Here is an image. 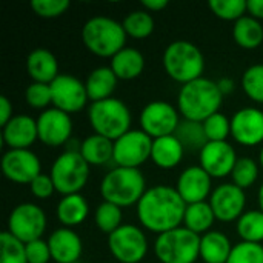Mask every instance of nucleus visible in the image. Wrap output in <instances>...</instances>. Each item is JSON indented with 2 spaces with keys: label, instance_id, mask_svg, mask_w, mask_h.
<instances>
[{
  "label": "nucleus",
  "instance_id": "dca6fc26",
  "mask_svg": "<svg viewBox=\"0 0 263 263\" xmlns=\"http://www.w3.org/2000/svg\"><path fill=\"white\" fill-rule=\"evenodd\" d=\"M210 205L216 214V219L225 223L237 222L247 211L245 190L231 183H222L216 186L210 196Z\"/></svg>",
  "mask_w": 263,
  "mask_h": 263
},
{
  "label": "nucleus",
  "instance_id": "39448f33",
  "mask_svg": "<svg viewBox=\"0 0 263 263\" xmlns=\"http://www.w3.org/2000/svg\"><path fill=\"white\" fill-rule=\"evenodd\" d=\"M163 69L170 79L185 85L203 77L205 57L197 45L188 40H174L163 51Z\"/></svg>",
  "mask_w": 263,
  "mask_h": 263
},
{
  "label": "nucleus",
  "instance_id": "f257e3e1",
  "mask_svg": "<svg viewBox=\"0 0 263 263\" xmlns=\"http://www.w3.org/2000/svg\"><path fill=\"white\" fill-rule=\"evenodd\" d=\"M185 210L186 203L179 196L177 190L170 185H156L148 188L136 205L140 225L157 236L182 227Z\"/></svg>",
  "mask_w": 263,
  "mask_h": 263
},
{
  "label": "nucleus",
  "instance_id": "a19ab883",
  "mask_svg": "<svg viewBox=\"0 0 263 263\" xmlns=\"http://www.w3.org/2000/svg\"><path fill=\"white\" fill-rule=\"evenodd\" d=\"M228 263H263V245L240 240L233 247Z\"/></svg>",
  "mask_w": 263,
  "mask_h": 263
},
{
  "label": "nucleus",
  "instance_id": "7c9ffc66",
  "mask_svg": "<svg viewBox=\"0 0 263 263\" xmlns=\"http://www.w3.org/2000/svg\"><path fill=\"white\" fill-rule=\"evenodd\" d=\"M236 230L242 242L262 243L263 242V211L247 210L236 222Z\"/></svg>",
  "mask_w": 263,
  "mask_h": 263
},
{
  "label": "nucleus",
  "instance_id": "b1692460",
  "mask_svg": "<svg viewBox=\"0 0 263 263\" xmlns=\"http://www.w3.org/2000/svg\"><path fill=\"white\" fill-rule=\"evenodd\" d=\"M89 214V203L88 200L79 194L62 196L55 206V216L62 227L65 228H76L82 225Z\"/></svg>",
  "mask_w": 263,
  "mask_h": 263
},
{
  "label": "nucleus",
  "instance_id": "bb28decb",
  "mask_svg": "<svg viewBox=\"0 0 263 263\" xmlns=\"http://www.w3.org/2000/svg\"><path fill=\"white\" fill-rule=\"evenodd\" d=\"M109 68L119 80H134L145 69V55L133 46H125L111 57Z\"/></svg>",
  "mask_w": 263,
  "mask_h": 263
},
{
  "label": "nucleus",
  "instance_id": "a211bd4d",
  "mask_svg": "<svg viewBox=\"0 0 263 263\" xmlns=\"http://www.w3.org/2000/svg\"><path fill=\"white\" fill-rule=\"evenodd\" d=\"M231 137L243 146L263 145V111L245 106L231 117Z\"/></svg>",
  "mask_w": 263,
  "mask_h": 263
},
{
  "label": "nucleus",
  "instance_id": "2f4dec72",
  "mask_svg": "<svg viewBox=\"0 0 263 263\" xmlns=\"http://www.w3.org/2000/svg\"><path fill=\"white\" fill-rule=\"evenodd\" d=\"M122 25L126 35L136 40L148 39L154 31V18L146 9H134L128 12Z\"/></svg>",
  "mask_w": 263,
  "mask_h": 263
},
{
  "label": "nucleus",
  "instance_id": "aec40b11",
  "mask_svg": "<svg viewBox=\"0 0 263 263\" xmlns=\"http://www.w3.org/2000/svg\"><path fill=\"white\" fill-rule=\"evenodd\" d=\"M35 140H39L37 119L28 114H17L2 126V142L9 149H29Z\"/></svg>",
  "mask_w": 263,
  "mask_h": 263
},
{
  "label": "nucleus",
  "instance_id": "9d476101",
  "mask_svg": "<svg viewBox=\"0 0 263 263\" xmlns=\"http://www.w3.org/2000/svg\"><path fill=\"white\" fill-rule=\"evenodd\" d=\"M48 227V219L42 206L32 202H23L12 208L8 217L6 231L23 243L42 239Z\"/></svg>",
  "mask_w": 263,
  "mask_h": 263
},
{
  "label": "nucleus",
  "instance_id": "0eeeda50",
  "mask_svg": "<svg viewBox=\"0 0 263 263\" xmlns=\"http://www.w3.org/2000/svg\"><path fill=\"white\" fill-rule=\"evenodd\" d=\"M91 166L80 156L79 149H66L55 157L49 176L55 191L62 196L79 194L88 183Z\"/></svg>",
  "mask_w": 263,
  "mask_h": 263
},
{
  "label": "nucleus",
  "instance_id": "f3484780",
  "mask_svg": "<svg viewBox=\"0 0 263 263\" xmlns=\"http://www.w3.org/2000/svg\"><path fill=\"white\" fill-rule=\"evenodd\" d=\"M237 160V153L228 140L208 142L199 153V165L213 179H223L231 176Z\"/></svg>",
  "mask_w": 263,
  "mask_h": 263
},
{
  "label": "nucleus",
  "instance_id": "37998d69",
  "mask_svg": "<svg viewBox=\"0 0 263 263\" xmlns=\"http://www.w3.org/2000/svg\"><path fill=\"white\" fill-rule=\"evenodd\" d=\"M25 248H26L28 263H48L49 260H52L48 240L37 239V240L25 243Z\"/></svg>",
  "mask_w": 263,
  "mask_h": 263
},
{
  "label": "nucleus",
  "instance_id": "c756f323",
  "mask_svg": "<svg viewBox=\"0 0 263 263\" xmlns=\"http://www.w3.org/2000/svg\"><path fill=\"white\" fill-rule=\"evenodd\" d=\"M233 37L240 48L256 49L263 43V25L260 20L247 14L237 22H234Z\"/></svg>",
  "mask_w": 263,
  "mask_h": 263
},
{
  "label": "nucleus",
  "instance_id": "4c0bfd02",
  "mask_svg": "<svg viewBox=\"0 0 263 263\" xmlns=\"http://www.w3.org/2000/svg\"><path fill=\"white\" fill-rule=\"evenodd\" d=\"M0 263H28L25 243L8 231L0 234Z\"/></svg>",
  "mask_w": 263,
  "mask_h": 263
},
{
  "label": "nucleus",
  "instance_id": "ddd939ff",
  "mask_svg": "<svg viewBox=\"0 0 263 263\" xmlns=\"http://www.w3.org/2000/svg\"><path fill=\"white\" fill-rule=\"evenodd\" d=\"M51 92L52 106L69 116L83 111L89 102L85 82L66 72H60L59 77L51 83Z\"/></svg>",
  "mask_w": 263,
  "mask_h": 263
},
{
  "label": "nucleus",
  "instance_id": "9b49d317",
  "mask_svg": "<svg viewBox=\"0 0 263 263\" xmlns=\"http://www.w3.org/2000/svg\"><path fill=\"white\" fill-rule=\"evenodd\" d=\"M180 112L177 106L166 100H153L146 103L140 111V129L151 139L173 136L180 125Z\"/></svg>",
  "mask_w": 263,
  "mask_h": 263
},
{
  "label": "nucleus",
  "instance_id": "72a5a7b5",
  "mask_svg": "<svg viewBox=\"0 0 263 263\" xmlns=\"http://www.w3.org/2000/svg\"><path fill=\"white\" fill-rule=\"evenodd\" d=\"M94 223L102 233L112 234L123 225V208L103 200L94 211Z\"/></svg>",
  "mask_w": 263,
  "mask_h": 263
},
{
  "label": "nucleus",
  "instance_id": "c9c22d12",
  "mask_svg": "<svg viewBox=\"0 0 263 263\" xmlns=\"http://www.w3.org/2000/svg\"><path fill=\"white\" fill-rule=\"evenodd\" d=\"M259 170H260V165L251 159V157H239L233 173H231V179H233V183L242 190H248L251 188L257 179H259Z\"/></svg>",
  "mask_w": 263,
  "mask_h": 263
},
{
  "label": "nucleus",
  "instance_id": "09e8293b",
  "mask_svg": "<svg viewBox=\"0 0 263 263\" xmlns=\"http://www.w3.org/2000/svg\"><path fill=\"white\" fill-rule=\"evenodd\" d=\"M216 82H217V86H219V89H220L223 97L231 94L236 89V83H234V80L231 77H222V79H219Z\"/></svg>",
  "mask_w": 263,
  "mask_h": 263
},
{
  "label": "nucleus",
  "instance_id": "4be33fe9",
  "mask_svg": "<svg viewBox=\"0 0 263 263\" xmlns=\"http://www.w3.org/2000/svg\"><path fill=\"white\" fill-rule=\"evenodd\" d=\"M26 71L32 82L51 85L60 74L57 57L46 48H35L26 57Z\"/></svg>",
  "mask_w": 263,
  "mask_h": 263
},
{
  "label": "nucleus",
  "instance_id": "2eb2a0df",
  "mask_svg": "<svg viewBox=\"0 0 263 263\" xmlns=\"http://www.w3.org/2000/svg\"><path fill=\"white\" fill-rule=\"evenodd\" d=\"M2 171L9 182L29 185L42 174V162L31 149H8L2 157Z\"/></svg>",
  "mask_w": 263,
  "mask_h": 263
},
{
  "label": "nucleus",
  "instance_id": "473e14b6",
  "mask_svg": "<svg viewBox=\"0 0 263 263\" xmlns=\"http://www.w3.org/2000/svg\"><path fill=\"white\" fill-rule=\"evenodd\" d=\"M174 136L180 140V143L186 151H193V153H200V149L208 143V139L203 131V125L200 122L182 119Z\"/></svg>",
  "mask_w": 263,
  "mask_h": 263
},
{
  "label": "nucleus",
  "instance_id": "393cba45",
  "mask_svg": "<svg viewBox=\"0 0 263 263\" xmlns=\"http://www.w3.org/2000/svg\"><path fill=\"white\" fill-rule=\"evenodd\" d=\"M117 83L119 79L109 66L94 68L85 80L89 102L92 103V102H100L114 97L112 94L117 88Z\"/></svg>",
  "mask_w": 263,
  "mask_h": 263
},
{
  "label": "nucleus",
  "instance_id": "de8ad7c7",
  "mask_svg": "<svg viewBox=\"0 0 263 263\" xmlns=\"http://www.w3.org/2000/svg\"><path fill=\"white\" fill-rule=\"evenodd\" d=\"M168 5H170L168 0H143V2H142L143 9H146L148 12H160V11H163Z\"/></svg>",
  "mask_w": 263,
  "mask_h": 263
},
{
  "label": "nucleus",
  "instance_id": "20e7f679",
  "mask_svg": "<svg viewBox=\"0 0 263 263\" xmlns=\"http://www.w3.org/2000/svg\"><path fill=\"white\" fill-rule=\"evenodd\" d=\"M80 37L89 52L111 59L126 46L128 35L122 22L108 15H94L83 23Z\"/></svg>",
  "mask_w": 263,
  "mask_h": 263
},
{
  "label": "nucleus",
  "instance_id": "c85d7f7f",
  "mask_svg": "<svg viewBox=\"0 0 263 263\" xmlns=\"http://www.w3.org/2000/svg\"><path fill=\"white\" fill-rule=\"evenodd\" d=\"M216 220H217L216 214H214L208 200L186 205L185 217H183V227L186 230L193 231L194 234H197V236L206 234L208 231H211Z\"/></svg>",
  "mask_w": 263,
  "mask_h": 263
},
{
  "label": "nucleus",
  "instance_id": "a878e982",
  "mask_svg": "<svg viewBox=\"0 0 263 263\" xmlns=\"http://www.w3.org/2000/svg\"><path fill=\"white\" fill-rule=\"evenodd\" d=\"M233 247L225 233L211 230L200 236V259L203 263H228Z\"/></svg>",
  "mask_w": 263,
  "mask_h": 263
},
{
  "label": "nucleus",
  "instance_id": "f03ea898",
  "mask_svg": "<svg viewBox=\"0 0 263 263\" xmlns=\"http://www.w3.org/2000/svg\"><path fill=\"white\" fill-rule=\"evenodd\" d=\"M223 96L216 80L200 77L180 86L177 94V109L182 119L205 122L210 116L220 111Z\"/></svg>",
  "mask_w": 263,
  "mask_h": 263
},
{
  "label": "nucleus",
  "instance_id": "cd10ccee",
  "mask_svg": "<svg viewBox=\"0 0 263 263\" xmlns=\"http://www.w3.org/2000/svg\"><path fill=\"white\" fill-rule=\"evenodd\" d=\"M80 156L86 160L89 166H103L112 162L114 157V142L99 136L91 134L79 145Z\"/></svg>",
  "mask_w": 263,
  "mask_h": 263
},
{
  "label": "nucleus",
  "instance_id": "423d86ee",
  "mask_svg": "<svg viewBox=\"0 0 263 263\" xmlns=\"http://www.w3.org/2000/svg\"><path fill=\"white\" fill-rule=\"evenodd\" d=\"M88 120L94 129V134L103 136L114 142L131 129L133 116L125 102L111 97L89 103Z\"/></svg>",
  "mask_w": 263,
  "mask_h": 263
},
{
  "label": "nucleus",
  "instance_id": "8fccbe9b",
  "mask_svg": "<svg viewBox=\"0 0 263 263\" xmlns=\"http://www.w3.org/2000/svg\"><path fill=\"white\" fill-rule=\"evenodd\" d=\"M257 202H259V210L263 211V182L259 186V193H257Z\"/></svg>",
  "mask_w": 263,
  "mask_h": 263
},
{
  "label": "nucleus",
  "instance_id": "49530a36",
  "mask_svg": "<svg viewBox=\"0 0 263 263\" xmlns=\"http://www.w3.org/2000/svg\"><path fill=\"white\" fill-rule=\"evenodd\" d=\"M247 14L251 17L262 20L263 18V0H247Z\"/></svg>",
  "mask_w": 263,
  "mask_h": 263
},
{
  "label": "nucleus",
  "instance_id": "7ed1b4c3",
  "mask_svg": "<svg viewBox=\"0 0 263 263\" xmlns=\"http://www.w3.org/2000/svg\"><path fill=\"white\" fill-rule=\"evenodd\" d=\"M146 190V180L140 168L114 166L100 182V194L103 200L120 208L137 205Z\"/></svg>",
  "mask_w": 263,
  "mask_h": 263
},
{
  "label": "nucleus",
  "instance_id": "412c9836",
  "mask_svg": "<svg viewBox=\"0 0 263 263\" xmlns=\"http://www.w3.org/2000/svg\"><path fill=\"white\" fill-rule=\"evenodd\" d=\"M51 257L55 263L80 262L83 253V242L72 228L60 227L48 237Z\"/></svg>",
  "mask_w": 263,
  "mask_h": 263
},
{
  "label": "nucleus",
  "instance_id": "79ce46f5",
  "mask_svg": "<svg viewBox=\"0 0 263 263\" xmlns=\"http://www.w3.org/2000/svg\"><path fill=\"white\" fill-rule=\"evenodd\" d=\"M69 0H32L31 9L35 15L43 18H54L68 11Z\"/></svg>",
  "mask_w": 263,
  "mask_h": 263
},
{
  "label": "nucleus",
  "instance_id": "603ef678",
  "mask_svg": "<svg viewBox=\"0 0 263 263\" xmlns=\"http://www.w3.org/2000/svg\"><path fill=\"white\" fill-rule=\"evenodd\" d=\"M77 263H80V262H77Z\"/></svg>",
  "mask_w": 263,
  "mask_h": 263
},
{
  "label": "nucleus",
  "instance_id": "3c124183",
  "mask_svg": "<svg viewBox=\"0 0 263 263\" xmlns=\"http://www.w3.org/2000/svg\"><path fill=\"white\" fill-rule=\"evenodd\" d=\"M259 165H260V168L263 170V145L262 148H260V153H259Z\"/></svg>",
  "mask_w": 263,
  "mask_h": 263
},
{
  "label": "nucleus",
  "instance_id": "6e6552de",
  "mask_svg": "<svg viewBox=\"0 0 263 263\" xmlns=\"http://www.w3.org/2000/svg\"><path fill=\"white\" fill-rule=\"evenodd\" d=\"M154 254L160 263H196L200 259V236L182 225L156 237Z\"/></svg>",
  "mask_w": 263,
  "mask_h": 263
},
{
  "label": "nucleus",
  "instance_id": "6ab92c4d",
  "mask_svg": "<svg viewBox=\"0 0 263 263\" xmlns=\"http://www.w3.org/2000/svg\"><path fill=\"white\" fill-rule=\"evenodd\" d=\"M174 188L177 190L179 196L183 199L186 205L210 200V196L214 190L213 177L200 165H193L185 168L179 174Z\"/></svg>",
  "mask_w": 263,
  "mask_h": 263
},
{
  "label": "nucleus",
  "instance_id": "1a4fd4ad",
  "mask_svg": "<svg viewBox=\"0 0 263 263\" xmlns=\"http://www.w3.org/2000/svg\"><path fill=\"white\" fill-rule=\"evenodd\" d=\"M108 248L119 263H140L148 254V237L140 227L123 223L108 236Z\"/></svg>",
  "mask_w": 263,
  "mask_h": 263
},
{
  "label": "nucleus",
  "instance_id": "58836bf2",
  "mask_svg": "<svg viewBox=\"0 0 263 263\" xmlns=\"http://www.w3.org/2000/svg\"><path fill=\"white\" fill-rule=\"evenodd\" d=\"M210 9L222 20L237 22L247 15V0H210Z\"/></svg>",
  "mask_w": 263,
  "mask_h": 263
},
{
  "label": "nucleus",
  "instance_id": "ea45409f",
  "mask_svg": "<svg viewBox=\"0 0 263 263\" xmlns=\"http://www.w3.org/2000/svg\"><path fill=\"white\" fill-rule=\"evenodd\" d=\"M25 100L26 103L34 108V109H48L52 105V92H51V85L48 83H39V82H31L26 89H25Z\"/></svg>",
  "mask_w": 263,
  "mask_h": 263
},
{
  "label": "nucleus",
  "instance_id": "c03bdc74",
  "mask_svg": "<svg viewBox=\"0 0 263 263\" xmlns=\"http://www.w3.org/2000/svg\"><path fill=\"white\" fill-rule=\"evenodd\" d=\"M29 191L31 194L39 199V200H45V199H49L55 191V186H54V182L51 179L49 174H45L42 173L40 176H37L31 183H29Z\"/></svg>",
  "mask_w": 263,
  "mask_h": 263
},
{
  "label": "nucleus",
  "instance_id": "f8f14e48",
  "mask_svg": "<svg viewBox=\"0 0 263 263\" xmlns=\"http://www.w3.org/2000/svg\"><path fill=\"white\" fill-rule=\"evenodd\" d=\"M153 140L142 129H129L125 133L114 140V166L140 168L146 160H151Z\"/></svg>",
  "mask_w": 263,
  "mask_h": 263
},
{
  "label": "nucleus",
  "instance_id": "5701e85b",
  "mask_svg": "<svg viewBox=\"0 0 263 263\" xmlns=\"http://www.w3.org/2000/svg\"><path fill=\"white\" fill-rule=\"evenodd\" d=\"M185 153L186 149L174 134L159 137L153 140L151 162L162 170H173L182 163Z\"/></svg>",
  "mask_w": 263,
  "mask_h": 263
},
{
  "label": "nucleus",
  "instance_id": "e433bc0d",
  "mask_svg": "<svg viewBox=\"0 0 263 263\" xmlns=\"http://www.w3.org/2000/svg\"><path fill=\"white\" fill-rule=\"evenodd\" d=\"M202 125L208 142H227L231 137V119L220 111L210 116Z\"/></svg>",
  "mask_w": 263,
  "mask_h": 263
},
{
  "label": "nucleus",
  "instance_id": "4468645a",
  "mask_svg": "<svg viewBox=\"0 0 263 263\" xmlns=\"http://www.w3.org/2000/svg\"><path fill=\"white\" fill-rule=\"evenodd\" d=\"M72 119L69 114L51 106L42 111L37 117L39 140L51 148L63 146L72 136Z\"/></svg>",
  "mask_w": 263,
  "mask_h": 263
},
{
  "label": "nucleus",
  "instance_id": "a18cd8bd",
  "mask_svg": "<svg viewBox=\"0 0 263 263\" xmlns=\"http://www.w3.org/2000/svg\"><path fill=\"white\" fill-rule=\"evenodd\" d=\"M12 114V103L6 96H0V126H5L11 119Z\"/></svg>",
  "mask_w": 263,
  "mask_h": 263
},
{
  "label": "nucleus",
  "instance_id": "f704fd0d",
  "mask_svg": "<svg viewBox=\"0 0 263 263\" xmlns=\"http://www.w3.org/2000/svg\"><path fill=\"white\" fill-rule=\"evenodd\" d=\"M240 86L253 102L263 105V63H254L243 71Z\"/></svg>",
  "mask_w": 263,
  "mask_h": 263
}]
</instances>
